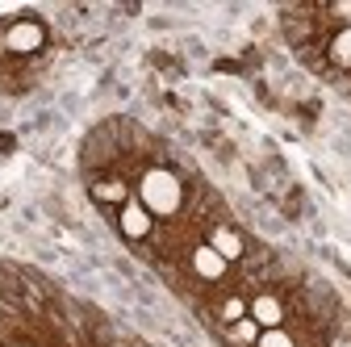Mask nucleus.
Masks as SVG:
<instances>
[{
  "label": "nucleus",
  "instance_id": "nucleus-1",
  "mask_svg": "<svg viewBox=\"0 0 351 347\" xmlns=\"http://www.w3.org/2000/svg\"><path fill=\"white\" fill-rule=\"evenodd\" d=\"M138 201L151 218H171V213H180V205H184V184L167 167H147L143 180H138Z\"/></svg>",
  "mask_w": 351,
  "mask_h": 347
},
{
  "label": "nucleus",
  "instance_id": "nucleus-2",
  "mask_svg": "<svg viewBox=\"0 0 351 347\" xmlns=\"http://www.w3.org/2000/svg\"><path fill=\"white\" fill-rule=\"evenodd\" d=\"M42 42H47V29H42L38 21H29V17H21V21H13L9 29H5V38H0V47L5 51H13V55H34Z\"/></svg>",
  "mask_w": 351,
  "mask_h": 347
},
{
  "label": "nucleus",
  "instance_id": "nucleus-3",
  "mask_svg": "<svg viewBox=\"0 0 351 347\" xmlns=\"http://www.w3.org/2000/svg\"><path fill=\"white\" fill-rule=\"evenodd\" d=\"M117 226H121V235H125L130 243H143V239H151L155 218L143 209V201H125V205L117 209Z\"/></svg>",
  "mask_w": 351,
  "mask_h": 347
},
{
  "label": "nucleus",
  "instance_id": "nucleus-4",
  "mask_svg": "<svg viewBox=\"0 0 351 347\" xmlns=\"http://www.w3.org/2000/svg\"><path fill=\"white\" fill-rule=\"evenodd\" d=\"M247 318H251L259 331H276V326L285 322V301H280L276 293H255V297L247 301Z\"/></svg>",
  "mask_w": 351,
  "mask_h": 347
},
{
  "label": "nucleus",
  "instance_id": "nucleus-5",
  "mask_svg": "<svg viewBox=\"0 0 351 347\" xmlns=\"http://www.w3.org/2000/svg\"><path fill=\"white\" fill-rule=\"evenodd\" d=\"M189 264H193V272H197L201 280H222V276H226V268H230V264H226V259L217 255V251H213L209 243L193 247V255H189Z\"/></svg>",
  "mask_w": 351,
  "mask_h": 347
},
{
  "label": "nucleus",
  "instance_id": "nucleus-6",
  "mask_svg": "<svg viewBox=\"0 0 351 347\" xmlns=\"http://www.w3.org/2000/svg\"><path fill=\"white\" fill-rule=\"evenodd\" d=\"M209 247L226 259V264H234V259H243V251H247V243H243V235L239 230H230V226H213L209 230Z\"/></svg>",
  "mask_w": 351,
  "mask_h": 347
},
{
  "label": "nucleus",
  "instance_id": "nucleus-7",
  "mask_svg": "<svg viewBox=\"0 0 351 347\" xmlns=\"http://www.w3.org/2000/svg\"><path fill=\"white\" fill-rule=\"evenodd\" d=\"M93 197L101 201V205H125L130 201V184L121 180V176H105V180H93Z\"/></svg>",
  "mask_w": 351,
  "mask_h": 347
},
{
  "label": "nucleus",
  "instance_id": "nucleus-8",
  "mask_svg": "<svg viewBox=\"0 0 351 347\" xmlns=\"http://www.w3.org/2000/svg\"><path fill=\"white\" fill-rule=\"evenodd\" d=\"M326 55H330V63H335V67H351V25H343V29H335V34H330Z\"/></svg>",
  "mask_w": 351,
  "mask_h": 347
},
{
  "label": "nucleus",
  "instance_id": "nucleus-9",
  "mask_svg": "<svg viewBox=\"0 0 351 347\" xmlns=\"http://www.w3.org/2000/svg\"><path fill=\"white\" fill-rule=\"evenodd\" d=\"M259 335H263V331H259L251 318H243V322H234V326H230V343H234V347H255V343H259Z\"/></svg>",
  "mask_w": 351,
  "mask_h": 347
},
{
  "label": "nucleus",
  "instance_id": "nucleus-10",
  "mask_svg": "<svg viewBox=\"0 0 351 347\" xmlns=\"http://www.w3.org/2000/svg\"><path fill=\"white\" fill-rule=\"evenodd\" d=\"M217 314H222V322H226V326H234V322H243V318H247V297H239V293H230V297L222 301V310H217Z\"/></svg>",
  "mask_w": 351,
  "mask_h": 347
},
{
  "label": "nucleus",
  "instance_id": "nucleus-11",
  "mask_svg": "<svg viewBox=\"0 0 351 347\" xmlns=\"http://www.w3.org/2000/svg\"><path fill=\"white\" fill-rule=\"evenodd\" d=\"M255 347H297V343H293V335H289L285 326H276V331H263Z\"/></svg>",
  "mask_w": 351,
  "mask_h": 347
},
{
  "label": "nucleus",
  "instance_id": "nucleus-12",
  "mask_svg": "<svg viewBox=\"0 0 351 347\" xmlns=\"http://www.w3.org/2000/svg\"><path fill=\"white\" fill-rule=\"evenodd\" d=\"M335 347H351V343H335Z\"/></svg>",
  "mask_w": 351,
  "mask_h": 347
}]
</instances>
